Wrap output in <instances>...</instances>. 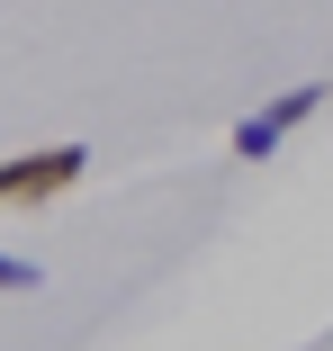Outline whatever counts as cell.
<instances>
[{"instance_id":"cell-1","label":"cell","mask_w":333,"mask_h":351,"mask_svg":"<svg viewBox=\"0 0 333 351\" xmlns=\"http://www.w3.org/2000/svg\"><path fill=\"white\" fill-rule=\"evenodd\" d=\"M90 171V145H45V154H10L0 162V217L10 207H45V198H63Z\"/></svg>"},{"instance_id":"cell-2","label":"cell","mask_w":333,"mask_h":351,"mask_svg":"<svg viewBox=\"0 0 333 351\" xmlns=\"http://www.w3.org/2000/svg\"><path fill=\"white\" fill-rule=\"evenodd\" d=\"M324 99H333V82H297V90H280V99H271V108H261V117H271V126L288 135V126H306V117H315Z\"/></svg>"},{"instance_id":"cell-3","label":"cell","mask_w":333,"mask_h":351,"mask_svg":"<svg viewBox=\"0 0 333 351\" xmlns=\"http://www.w3.org/2000/svg\"><path fill=\"white\" fill-rule=\"evenodd\" d=\"M234 154H243V162H261V154H280V126H271V117L252 108V117L234 126Z\"/></svg>"},{"instance_id":"cell-4","label":"cell","mask_w":333,"mask_h":351,"mask_svg":"<svg viewBox=\"0 0 333 351\" xmlns=\"http://www.w3.org/2000/svg\"><path fill=\"white\" fill-rule=\"evenodd\" d=\"M27 289H45V270L18 261V252H0V298H27Z\"/></svg>"}]
</instances>
